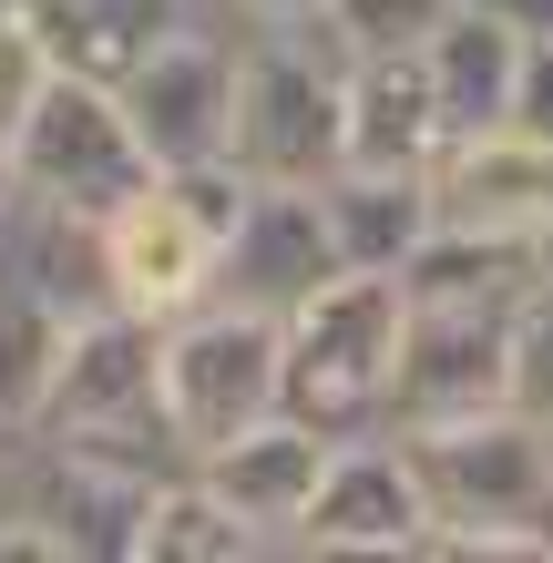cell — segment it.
<instances>
[{"mask_svg": "<svg viewBox=\"0 0 553 563\" xmlns=\"http://www.w3.org/2000/svg\"><path fill=\"white\" fill-rule=\"evenodd\" d=\"M400 451L431 503L420 563H553V441L512 400L441 430H400Z\"/></svg>", "mask_w": 553, "mask_h": 563, "instance_id": "cell-1", "label": "cell"}, {"mask_svg": "<svg viewBox=\"0 0 553 563\" xmlns=\"http://www.w3.org/2000/svg\"><path fill=\"white\" fill-rule=\"evenodd\" d=\"M389 349H400V277L339 267L277 318V410L318 441L389 430Z\"/></svg>", "mask_w": 553, "mask_h": 563, "instance_id": "cell-2", "label": "cell"}, {"mask_svg": "<svg viewBox=\"0 0 553 563\" xmlns=\"http://www.w3.org/2000/svg\"><path fill=\"white\" fill-rule=\"evenodd\" d=\"M339 73L349 52L308 21H267L236 42V103H225V164L246 185H318L339 175Z\"/></svg>", "mask_w": 553, "mask_h": 563, "instance_id": "cell-3", "label": "cell"}, {"mask_svg": "<svg viewBox=\"0 0 553 563\" xmlns=\"http://www.w3.org/2000/svg\"><path fill=\"white\" fill-rule=\"evenodd\" d=\"M0 164H11L21 206H62V216H113L154 164L134 144V123L103 82L82 73H42V92L21 103V123L0 134Z\"/></svg>", "mask_w": 553, "mask_h": 563, "instance_id": "cell-4", "label": "cell"}, {"mask_svg": "<svg viewBox=\"0 0 553 563\" xmlns=\"http://www.w3.org/2000/svg\"><path fill=\"white\" fill-rule=\"evenodd\" d=\"M154 410L185 441V461L236 441L246 420H267L277 410V318L225 308V297L165 318L154 328Z\"/></svg>", "mask_w": 553, "mask_h": 563, "instance_id": "cell-5", "label": "cell"}, {"mask_svg": "<svg viewBox=\"0 0 553 563\" xmlns=\"http://www.w3.org/2000/svg\"><path fill=\"white\" fill-rule=\"evenodd\" d=\"M512 308L523 297H400L389 349V430H441L512 400Z\"/></svg>", "mask_w": 553, "mask_h": 563, "instance_id": "cell-6", "label": "cell"}, {"mask_svg": "<svg viewBox=\"0 0 553 563\" xmlns=\"http://www.w3.org/2000/svg\"><path fill=\"white\" fill-rule=\"evenodd\" d=\"M236 42H246V21L215 11V0H195L165 42H154L134 73L113 82V103H123V123H134V144H144L154 175H165V164H215V154H225Z\"/></svg>", "mask_w": 553, "mask_h": 563, "instance_id": "cell-7", "label": "cell"}, {"mask_svg": "<svg viewBox=\"0 0 553 563\" xmlns=\"http://www.w3.org/2000/svg\"><path fill=\"white\" fill-rule=\"evenodd\" d=\"M287 553H360V563H420L431 553V503H420V472H410L400 430L329 441Z\"/></svg>", "mask_w": 553, "mask_h": 563, "instance_id": "cell-8", "label": "cell"}, {"mask_svg": "<svg viewBox=\"0 0 553 563\" xmlns=\"http://www.w3.org/2000/svg\"><path fill=\"white\" fill-rule=\"evenodd\" d=\"M92 236H103V277H113V308L134 318H185L215 297V236L185 216V195L165 175H144L134 195H123L113 216H92Z\"/></svg>", "mask_w": 553, "mask_h": 563, "instance_id": "cell-9", "label": "cell"}, {"mask_svg": "<svg viewBox=\"0 0 553 563\" xmlns=\"http://www.w3.org/2000/svg\"><path fill=\"white\" fill-rule=\"evenodd\" d=\"M329 277H339V246H329V216H318V185H256L236 206V225L215 236V297L225 308L287 318Z\"/></svg>", "mask_w": 553, "mask_h": 563, "instance_id": "cell-10", "label": "cell"}, {"mask_svg": "<svg viewBox=\"0 0 553 563\" xmlns=\"http://www.w3.org/2000/svg\"><path fill=\"white\" fill-rule=\"evenodd\" d=\"M431 225H472V236H533L553 206V144H533L523 123H482L431 154Z\"/></svg>", "mask_w": 553, "mask_h": 563, "instance_id": "cell-11", "label": "cell"}, {"mask_svg": "<svg viewBox=\"0 0 553 563\" xmlns=\"http://www.w3.org/2000/svg\"><path fill=\"white\" fill-rule=\"evenodd\" d=\"M318 461H329V441H318L308 420L267 410V420H246L236 441L195 451V482L256 533V553H287V533H298V512H308V492H318Z\"/></svg>", "mask_w": 553, "mask_h": 563, "instance_id": "cell-12", "label": "cell"}, {"mask_svg": "<svg viewBox=\"0 0 553 563\" xmlns=\"http://www.w3.org/2000/svg\"><path fill=\"white\" fill-rule=\"evenodd\" d=\"M441 154V113L410 52H349L339 73V164L360 175H431Z\"/></svg>", "mask_w": 553, "mask_h": 563, "instance_id": "cell-13", "label": "cell"}, {"mask_svg": "<svg viewBox=\"0 0 553 563\" xmlns=\"http://www.w3.org/2000/svg\"><path fill=\"white\" fill-rule=\"evenodd\" d=\"M410 62H420V82H431V113H441V144L451 134H482V123H502L512 113V73H523V31H502L493 11H451V21H431L410 42Z\"/></svg>", "mask_w": 553, "mask_h": 563, "instance_id": "cell-14", "label": "cell"}, {"mask_svg": "<svg viewBox=\"0 0 553 563\" xmlns=\"http://www.w3.org/2000/svg\"><path fill=\"white\" fill-rule=\"evenodd\" d=\"M185 11H195V0H31V31H42L52 73H82V82L113 92Z\"/></svg>", "mask_w": 553, "mask_h": 563, "instance_id": "cell-15", "label": "cell"}, {"mask_svg": "<svg viewBox=\"0 0 553 563\" xmlns=\"http://www.w3.org/2000/svg\"><path fill=\"white\" fill-rule=\"evenodd\" d=\"M318 216H329L339 267L389 277L420 236H431V185H420V175H360V164H339V175H318Z\"/></svg>", "mask_w": 553, "mask_h": 563, "instance_id": "cell-16", "label": "cell"}, {"mask_svg": "<svg viewBox=\"0 0 553 563\" xmlns=\"http://www.w3.org/2000/svg\"><path fill=\"white\" fill-rule=\"evenodd\" d=\"M134 563H256V533L195 482V461L165 482H144L134 503Z\"/></svg>", "mask_w": 553, "mask_h": 563, "instance_id": "cell-17", "label": "cell"}, {"mask_svg": "<svg viewBox=\"0 0 553 563\" xmlns=\"http://www.w3.org/2000/svg\"><path fill=\"white\" fill-rule=\"evenodd\" d=\"M400 297L420 308V297H523L533 287V256H523V236H472V225H431L400 267Z\"/></svg>", "mask_w": 553, "mask_h": 563, "instance_id": "cell-18", "label": "cell"}, {"mask_svg": "<svg viewBox=\"0 0 553 563\" xmlns=\"http://www.w3.org/2000/svg\"><path fill=\"white\" fill-rule=\"evenodd\" d=\"M62 328L73 318H52L31 287L0 277V430H31V410L52 389V358H62Z\"/></svg>", "mask_w": 553, "mask_h": 563, "instance_id": "cell-19", "label": "cell"}, {"mask_svg": "<svg viewBox=\"0 0 553 563\" xmlns=\"http://www.w3.org/2000/svg\"><path fill=\"white\" fill-rule=\"evenodd\" d=\"M462 0H318V31L339 52H410L431 21H451Z\"/></svg>", "mask_w": 553, "mask_h": 563, "instance_id": "cell-20", "label": "cell"}, {"mask_svg": "<svg viewBox=\"0 0 553 563\" xmlns=\"http://www.w3.org/2000/svg\"><path fill=\"white\" fill-rule=\"evenodd\" d=\"M512 410L553 441V287H523L512 308Z\"/></svg>", "mask_w": 553, "mask_h": 563, "instance_id": "cell-21", "label": "cell"}, {"mask_svg": "<svg viewBox=\"0 0 553 563\" xmlns=\"http://www.w3.org/2000/svg\"><path fill=\"white\" fill-rule=\"evenodd\" d=\"M42 73H52V52H42V31H31V0H0V134L21 123Z\"/></svg>", "mask_w": 553, "mask_h": 563, "instance_id": "cell-22", "label": "cell"}, {"mask_svg": "<svg viewBox=\"0 0 553 563\" xmlns=\"http://www.w3.org/2000/svg\"><path fill=\"white\" fill-rule=\"evenodd\" d=\"M502 123H523L533 144H553V42H523V73H512V113Z\"/></svg>", "mask_w": 553, "mask_h": 563, "instance_id": "cell-23", "label": "cell"}, {"mask_svg": "<svg viewBox=\"0 0 553 563\" xmlns=\"http://www.w3.org/2000/svg\"><path fill=\"white\" fill-rule=\"evenodd\" d=\"M472 11H493L502 31H523V42H553V0H472Z\"/></svg>", "mask_w": 553, "mask_h": 563, "instance_id": "cell-24", "label": "cell"}, {"mask_svg": "<svg viewBox=\"0 0 553 563\" xmlns=\"http://www.w3.org/2000/svg\"><path fill=\"white\" fill-rule=\"evenodd\" d=\"M215 11H236L246 31H267V21H308L318 0H215Z\"/></svg>", "mask_w": 553, "mask_h": 563, "instance_id": "cell-25", "label": "cell"}, {"mask_svg": "<svg viewBox=\"0 0 553 563\" xmlns=\"http://www.w3.org/2000/svg\"><path fill=\"white\" fill-rule=\"evenodd\" d=\"M523 256H533V287H553V206H543V225L523 236Z\"/></svg>", "mask_w": 553, "mask_h": 563, "instance_id": "cell-26", "label": "cell"}]
</instances>
